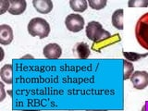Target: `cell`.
<instances>
[{"label":"cell","mask_w":148,"mask_h":111,"mask_svg":"<svg viewBox=\"0 0 148 111\" xmlns=\"http://www.w3.org/2000/svg\"><path fill=\"white\" fill-rule=\"evenodd\" d=\"M27 30L29 34L34 37H39L44 39L50 34V25L47 21L43 18H34L29 21L27 25Z\"/></svg>","instance_id":"6da1fadb"},{"label":"cell","mask_w":148,"mask_h":111,"mask_svg":"<svg viewBox=\"0 0 148 111\" xmlns=\"http://www.w3.org/2000/svg\"><path fill=\"white\" fill-rule=\"evenodd\" d=\"M85 34L88 39L92 41L94 43H97V42H100L102 40L108 39L111 36L110 32L106 31L103 26L101 25V23L95 21H92L86 25Z\"/></svg>","instance_id":"7a4b0ae2"},{"label":"cell","mask_w":148,"mask_h":111,"mask_svg":"<svg viewBox=\"0 0 148 111\" xmlns=\"http://www.w3.org/2000/svg\"><path fill=\"white\" fill-rule=\"evenodd\" d=\"M136 40L143 48L148 50V12L145 13L136 22Z\"/></svg>","instance_id":"3957f363"},{"label":"cell","mask_w":148,"mask_h":111,"mask_svg":"<svg viewBox=\"0 0 148 111\" xmlns=\"http://www.w3.org/2000/svg\"><path fill=\"white\" fill-rule=\"evenodd\" d=\"M84 18L80 14L71 13L65 18V26L71 32H79L84 28Z\"/></svg>","instance_id":"277c9868"},{"label":"cell","mask_w":148,"mask_h":111,"mask_svg":"<svg viewBox=\"0 0 148 111\" xmlns=\"http://www.w3.org/2000/svg\"><path fill=\"white\" fill-rule=\"evenodd\" d=\"M130 80L136 90H143L148 86V72L145 71H134Z\"/></svg>","instance_id":"5b68a950"},{"label":"cell","mask_w":148,"mask_h":111,"mask_svg":"<svg viewBox=\"0 0 148 111\" xmlns=\"http://www.w3.org/2000/svg\"><path fill=\"white\" fill-rule=\"evenodd\" d=\"M43 54L47 59H58L62 55V48L59 45L52 43L46 45L43 49Z\"/></svg>","instance_id":"8992f818"},{"label":"cell","mask_w":148,"mask_h":111,"mask_svg":"<svg viewBox=\"0 0 148 111\" xmlns=\"http://www.w3.org/2000/svg\"><path fill=\"white\" fill-rule=\"evenodd\" d=\"M14 39L12 28L8 24L0 25V44L2 45H8Z\"/></svg>","instance_id":"52a82bcc"},{"label":"cell","mask_w":148,"mask_h":111,"mask_svg":"<svg viewBox=\"0 0 148 111\" xmlns=\"http://www.w3.org/2000/svg\"><path fill=\"white\" fill-rule=\"evenodd\" d=\"M32 5L35 10L41 14H48L53 10V2L51 0H34Z\"/></svg>","instance_id":"ba28073f"},{"label":"cell","mask_w":148,"mask_h":111,"mask_svg":"<svg viewBox=\"0 0 148 111\" xmlns=\"http://www.w3.org/2000/svg\"><path fill=\"white\" fill-rule=\"evenodd\" d=\"M9 2H10V8L8 9V12L11 15H21L26 10L27 3L25 0H9Z\"/></svg>","instance_id":"9c48e42d"},{"label":"cell","mask_w":148,"mask_h":111,"mask_svg":"<svg viewBox=\"0 0 148 111\" xmlns=\"http://www.w3.org/2000/svg\"><path fill=\"white\" fill-rule=\"evenodd\" d=\"M119 41H120V36H119V34H117L111 35L108 39L102 40L100 42H97V43H94L92 48L95 51H100L102 48L108 47V46L112 45L116 43H118V42H119Z\"/></svg>","instance_id":"30bf717a"},{"label":"cell","mask_w":148,"mask_h":111,"mask_svg":"<svg viewBox=\"0 0 148 111\" xmlns=\"http://www.w3.org/2000/svg\"><path fill=\"white\" fill-rule=\"evenodd\" d=\"M13 67L11 64H5L0 69V77L3 82L6 84H12L13 83Z\"/></svg>","instance_id":"8fae6325"},{"label":"cell","mask_w":148,"mask_h":111,"mask_svg":"<svg viewBox=\"0 0 148 111\" xmlns=\"http://www.w3.org/2000/svg\"><path fill=\"white\" fill-rule=\"evenodd\" d=\"M123 17L124 10L122 8H119L115 10L111 17V22L112 25L118 30H123Z\"/></svg>","instance_id":"7c38bea8"},{"label":"cell","mask_w":148,"mask_h":111,"mask_svg":"<svg viewBox=\"0 0 148 111\" xmlns=\"http://www.w3.org/2000/svg\"><path fill=\"white\" fill-rule=\"evenodd\" d=\"M75 51L78 55V57L82 59H86L89 58V56L91 55V50H90L89 45L86 43H84V42L76 44Z\"/></svg>","instance_id":"4fadbf2b"},{"label":"cell","mask_w":148,"mask_h":111,"mask_svg":"<svg viewBox=\"0 0 148 111\" xmlns=\"http://www.w3.org/2000/svg\"><path fill=\"white\" fill-rule=\"evenodd\" d=\"M69 7L75 12H84L88 8V2L86 0H71Z\"/></svg>","instance_id":"5bb4252c"},{"label":"cell","mask_w":148,"mask_h":111,"mask_svg":"<svg viewBox=\"0 0 148 111\" xmlns=\"http://www.w3.org/2000/svg\"><path fill=\"white\" fill-rule=\"evenodd\" d=\"M123 56L126 60L130 62H136L138 60H140L142 58H145V57L148 56V53H145V54H138V53H135V52H125L123 51Z\"/></svg>","instance_id":"9a60e30c"},{"label":"cell","mask_w":148,"mask_h":111,"mask_svg":"<svg viewBox=\"0 0 148 111\" xmlns=\"http://www.w3.org/2000/svg\"><path fill=\"white\" fill-rule=\"evenodd\" d=\"M123 66H124L123 80L126 81V80H129V79H131L132 73L134 72V67L132 62L128 61L126 59H123Z\"/></svg>","instance_id":"2e32d148"},{"label":"cell","mask_w":148,"mask_h":111,"mask_svg":"<svg viewBox=\"0 0 148 111\" xmlns=\"http://www.w3.org/2000/svg\"><path fill=\"white\" fill-rule=\"evenodd\" d=\"M88 4L92 9L94 10H101L106 8L108 1L106 0H89Z\"/></svg>","instance_id":"e0dca14e"},{"label":"cell","mask_w":148,"mask_h":111,"mask_svg":"<svg viewBox=\"0 0 148 111\" xmlns=\"http://www.w3.org/2000/svg\"><path fill=\"white\" fill-rule=\"evenodd\" d=\"M128 6L130 8H147L148 0H130Z\"/></svg>","instance_id":"ac0fdd59"},{"label":"cell","mask_w":148,"mask_h":111,"mask_svg":"<svg viewBox=\"0 0 148 111\" xmlns=\"http://www.w3.org/2000/svg\"><path fill=\"white\" fill-rule=\"evenodd\" d=\"M10 8V2L7 0H0V14H4L6 11H8Z\"/></svg>","instance_id":"d6986e66"},{"label":"cell","mask_w":148,"mask_h":111,"mask_svg":"<svg viewBox=\"0 0 148 111\" xmlns=\"http://www.w3.org/2000/svg\"><path fill=\"white\" fill-rule=\"evenodd\" d=\"M0 86H1V98H0V101H3L6 97V95H5V88H4V82L0 83Z\"/></svg>","instance_id":"ffe728a7"},{"label":"cell","mask_w":148,"mask_h":111,"mask_svg":"<svg viewBox=\"0 0 148 111\" xmlns=\"http://www.w3.org/2000/svg\"><path fill=\"white\" fill-rule=\"evenodd\" d=\"M1 52H2V58L0 60H3V58H4V50H3V48H1Z\"/></svg>","instance_id":"44dd1931"},{"label":"cell","mask_w":148,"mask_h":111,"mask_svg":"<svg viewBox=\"0 0 148 111\" xmlns=\"http://www.w3.org/2000/svg\"><path fill=\"white\" fill-rule=\"evenodd\" d=\"M87 111H106V110H87Z\"/></svg>","instance_id":"7402d4cb"},{"label":"cell","mask_w":148,"mask_h":111,"mask_svg":"<svg viewBox=\"0 0 148 111\" xmlns=\"http://www.w3.org/2000/svg\"><path fill=\"white\" fill-rule=\"evenodd\" d=\"M145 106H143V111H145Z\"/></svg>","instance_id":"603a6c76"}]
</instances>
